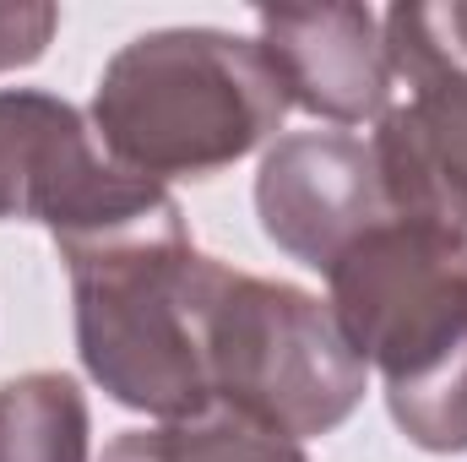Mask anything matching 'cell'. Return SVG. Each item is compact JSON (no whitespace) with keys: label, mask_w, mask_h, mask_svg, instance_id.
Returning a JSON list of instances; mask_svg holds the SVG:
<instances>
[{"label":"cell","mask_w":467,"mask_h":462,"mask_svg":"<svg viewBox=\"0 0 467 462\" xmlns=\"http://www.w3.org/2000/svg\"><path fill=\"white\" fill-rule=\"evenodd\" d=\"M261 49L288 82V99L332 120H364L386 104L391 55L375 33V16L358 5L310 11H261Z\"/></svg>","instance_id":"obj_5"},{"label":"cell","mask_w":467,"mask_h":462,"mask_svg":"<svg viewBox=\"0 0 467 462\" xmlns=\"http://www.w3.org/2000/svg\"><path fill=\"white\" fill-rule=\"evenodd\" d=\"M82 397L60 375L0 392V462H82Z\"/></svg>","instance_id":"obj_6"},{"label":"cell","mask_w":467,"mask_h":462,"mask_svg":"<svg viewBox=\"0 0 467 462\" xmlns=\"http://www.w3.org/2000/svg\"><path fill=\"white\" fill-rule=\"evenodd\" d=\"M391 207L375 147L348 136H294L266 158L261 213L266 234L305 256L310 267H332L375 218Z\"/></svg>","instance_id":"obj_4"},{"label":"cell","mask_w":467,"mask_h":462,"mask_svg":"<svg viewBox=\"0 0 467 462\" xmlns=\"http://www.w3.org/2000/svg\"><path fill=\"white\" fill-rule=\"evenodd\" d=\"M288 110V82L261 44L223 33L136 38L99 88V131L141 174H207Z\"/></svg>","instance_id":"obj_2"},{"label":"cell","mask_w":467,"mask_h":462,"mask_svg":"<svg viewBox=\"0 0 467 462\" xmlns=\"http://www.w3.org/2000/svg\"><path fill=\"white\" fill-rule=\"evenodd\" d=\"M55 27V11L49 5H16V11H0V66L11 60H33L44 49Z\"/></svg>","instance_id":"obj_8"},{"label":"cell","mask_w":467,"mask_h":462,"mask_svg":"<svg viewBox=\"0 0 467 462\" xmlns=\"http://www.w3.org/2000/svg\"><path fill=\"white\" fill-rule=\"evenodd\" d=\"M213 397L272 436H310L353 408L364 370L343 327L305 294L218 272L213 294Z\"/></svg>","instance_id":"obj_3"},{"label":"cell","mask_w":467,"mask_h":462,"mask_svg":"<svg viewBox=\"0 0 467 462\" xmlns=\"http://www.w3.org/2000/svg\"><path fill=\"white\" fill-rule=\"evenodd\" d=\"M348 348L380 359L391 408L424 446H467V239L462 224L397 213L327 267Z\"/></svg>","instance_id":"obj_1"},{"label":"cell","mask_w":467,"mask_h":462,"mask_svg":"<svg viewBox=\"0 0 467 462\" xmlns=\"http://www.w3.org/2000/svg\"><path fill=\"white\" fill-rule=\"evenodd\" d=\"M104 462H299V452L250 425V419H218V425H202V430H158V436H125L109 446Z\"/></svg>","instance_id":"obj_7"}]
</instances>
